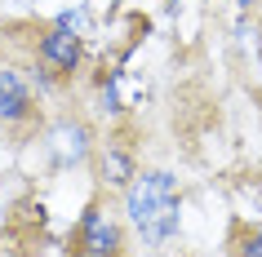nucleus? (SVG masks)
I'll return each instance as SVG.
<instances>
[{
  "label": "nucleus",
  "mask_w": 262,
  "mask_h": 257,
  "mask_svg": "<svg viewBox=\"0 0 262 257\" xmlns=\"http://www.w3.org/2000/svg\"><path fill=\"white\" fill-rule=\"evenodd\" d=\"M129 222L142 235V244H165L173 230H178V182L165 169H151V173H138L129 182Z\"/></svg>",
  "instance_id": "nucleus-1"
},
{
  "label": "nucleus",
  "mask_w": 262,
  "mask_h": 257,
  "mask_svg": "<svg viewBox=\"0 0 262 257\" xmlns=\"http://www.w3.org/2000/svg\"><path fill=\"white\" fill-rule=\"evenodd\" d=\"M80 62H84V40L76 31L58 27V22L40 31V40H36V71H40L45 84L71 80V76L80 71Z\"/></svg>",
  "instance_id": "nucleus-2"
},
{
  "label": "nucleus",
  "mask_w": 262,
  "mask_h": 257,
  "mask_svg": "<svg viewBox=\"0 0 262 257\" xmlns=\"http://www.w3.org/2000/svg\"><path fill=\"white\" fill-rule=\"evenodd\" d=\"M76 240H80L84 257H120V248H124V235H120V226H116V217H111L98 200L80 213Z\"/></svg>",
  "instance_id": "nucleus-3"
},
{
  "label": "nucleus",
  "mask_w": 262,
  "mask_h": 257,
  "mask_svg": "<svg viewBox=\"0 0 262 257\" xmlns=\"http://www.w3.org/2000/svg\"><path fill=\"white\" fill-rule=\"evenodd\" d=\"M36 115V102H31V89L23 80V71L14 67H0V120L23 124Z\"/></svg>",
  "instance_id": "nucleus-4"
},
{
  "label": "nucleus",
  "mask_w": 262,
  "mask_h": 257,
  "mask_svg": "<svg viewBox=\"0 0 262 257\" xmlns=\"http://www.w3.org/2000/svg\"><path fill=\"white\" fill-rule=\"evenodd\" d=\"M84 155H89V129L84 124L67 120L49 129V160L54 164H80Z\"/></svg>",
  "instance_id": "nucleus-5"
},
{
  "label": "nucleus",
  "mask_w": 262,
  "mask_h": 257,
  "mask_svg": "<svg viewBox=\"0 0 262 257\" xmlns=\"http://www.w3.org/2000/svg\"><path fill=\"white\" fill-rule=\"evenodd\" d=\"M98 177H102L107 186H129V182L138 177V164H134V155H129L120 142H107V147H102V164H98Z\"/></svg>",
  "instance_id": "nucleus-6"
},
{
  "label": "nucleus",
  "mask_w": 262,
  "mask_h": 257,
  "mask_svg": "<svg viewBox=\"0 0 262 257\" xmlns=\"http://www.w3.org/2000/svg\"><path fill=\"white\" fill-rule=\"evenodd\" d=\"M235 257H262V230H245V235H240Z\"/></svg>",
  "instance_id": "nucleus-7"
},
{
  "label": "nucleus",
  "mask_w": 262,
  "mask_h": 257,
  "mask_svg": "<svg viewBox=\"0 0 262 257\" xmlns=\"http://www.w3.org/2000/svg\"><path fill=\"white\" fill-rule=\"evenodd\" d=\"M58 27H67V31H76V36H84V31H89V14H84V9H71V14L58 18Z\"/></svg>",
  "instance_id": "nucleus-8"
},
{
  "label": "nucleus",
  "mask_w": 262,
  "mask_h": 257,
  "mask_svg": "<svg viewBox=\"0 0 262 257\" xmlns=\"http://www.w3.org/2000/svg\"><path fill=\"white\" fill-rule=\"evenodd\" d=\"M235 5H258V0H235Z\"/></svg>",
  "instance_id": "nucleus-9"
},
{
  "label": "nucleus",
  "mask_w": 262,
  "mask_h": 257,
  "mask_svg": "<svg viewBox=\"0 0 262 257\" xmlns=\"http://www.w3.org/2000/svg\"><path fill=\"white\" fill-rule=\"evenodd\" d=\"M111 5H120V0H111Z\"/></svg>",
  "instance_id": "nucleus-10"
}]
</instances>
